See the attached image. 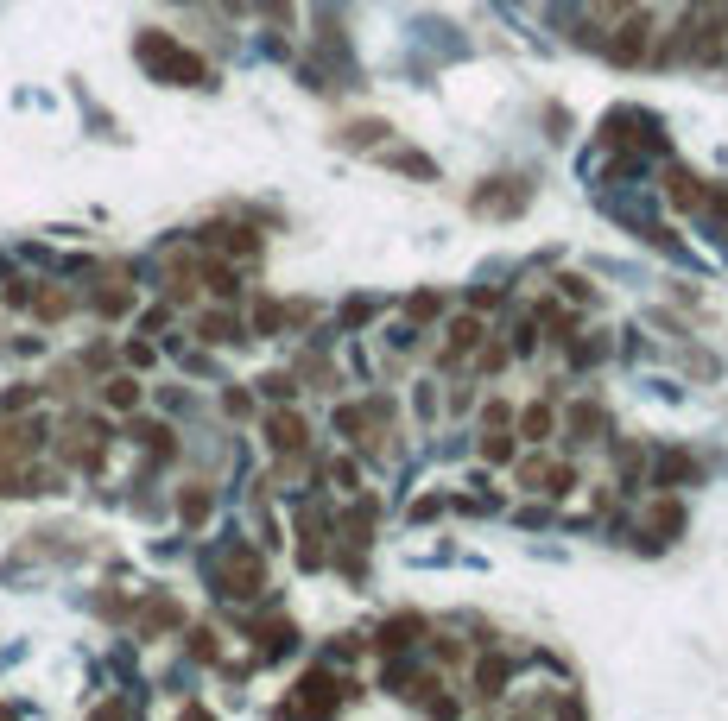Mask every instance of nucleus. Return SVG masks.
Segmentation results:
<instances>
[{
  "label": "nucleus",
  "instance_id": "f257e3e1",
  "mask_svg": "<svg viewBox=\"0 0 728 721\" xmlns=\"http://www.w3.org/2000/svg\"><path fill=\"white\" fill-rule=\"evenodd\" d=\"M222 576H229V595H254V589H260V557H254V551H235V557L222 563Z\"/></svg>",
  "mask_w": 728,
  "mask_h": 721
},
{
  "label": "nucleus",
  "instance_id": "f03ea898",
  "mask_svg": "<svg viewBox=\"0 0 728 721\" xmlns=\"http://www.w3.org/2000/svg\"><path fill=\"white\" fill-rule=\"evenodd\" d=\"M272 443H279V450H298V443H305V424L291 418V411H279V418H272Z\"/></svg>",
  "mask_w": 728,
  "mask_h": 721
},
{
  "label": "nucleus",
  "instance_id": "7ed1b4c3",
  "mask_svg": "<svg viewBox=\"0 0 728 721\" xmlns=\"http://www.w3.org/2000/svg\"><path fill=\"white\" fill-rule=\"evenodd\" d=\"M139 393H133V380H108V405H133Z\"/></svg>",
  "mask_w": 728,
  "mask_h": 721
}]
</instances>
